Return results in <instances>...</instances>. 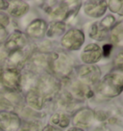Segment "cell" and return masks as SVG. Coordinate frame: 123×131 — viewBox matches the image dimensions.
I'll list each match as a JSON object with an SVG mask.
<instances>
[{"mask_svg":"<svg viewBox=\"0 0 123 131\" xmlns=\"http://www.w3.org/2000/svg\"><path fill=\"white\" fill-rule=\"evenodd\" d=\"M67 131H85V130L82 129V128H79V127H72V128L68 129Z\"/></svg>","mask_w":123,"mask_h":131,"instance_id":"obj_30","label":"cell"},{"mask_svg":"<svg viewBox=\"0 0 123 131\" xmlns=\"http://www.w3.org/2000/svg\"><path fill=\"white\" fill-rule=\"evenodd\" d=\"M49 66L52 72L61 77L69 75L73 68L71 59L65 53L53 54L49 59Z\"/></svg>","mask_w":123,"mask_h":131,"instance_id":"obj_4","label":"cell"},{"mask_svg":"<svg viewBox=\"0 0 123 131\" xmlns=\"http://www.w3.org/2000/svg\"><path fill=\"white\" fill-rule=\"evenodd\" d=\"M21 74L17 68H7L0 70V85L9 91H18L20 88Z\"/></svg>","mask_w":123,"mask_h":131,"instance_id":"obj_5","label":"cell"},{"mask_svg":"<svg viewBox=\"0 0 123 131\" xmlns=\"http://www.w3.org/2000/svg\"><path fill=\"white\" fill-rule=\"evenodd\" d=\"M93 119V112L90 109H82L74 116L73 123L79 128H85L90 124Z\"/></svg>","mask_w":123,"mask_h":131,"instance_id":"obj_14","label":"cell"},{"mask_svg":"<svg viewBox=\"0 0 123 131\" xmlns=\"http://www.w3.org/2000/svg\"><path fill=\"white\" fill-rule=\"evenodd\" d=\"M7 10L11 16L15 17H19L28 12L29 5L25 1H21V0L9 1V7Z\"/></svg>","mask_w":123,"mask_h":131,"instance_id":"obj_15","label":"cell"},{"mask_svg":"<svg viewBox=\"0 0 123 131\" xmlns=\"http://www.w3.org/2000/svg\"><path fill=\"white\" fill-rule=\"evenodd\" d=\"M8 38V31L6 27H3L2 25H0V43H2L3 41H6V39Z\"/></svg>","mask_w":123,"mask_h":131,"instance_id":"obj_25","label":"cell"},{"mask_svg":"<svg viewBox=\"0 0 123 131\" xmlns=\"http://www.w3.org/2000/svg\"><path fill=\"white\" fill-rule=\"evenodd\" d=\"M44 131H63L61 128H57V127L53 126V125H47L45 127Z\"/></svg>","mask_w":123,"mask_h":131,"instance_id":"obj_29","label":"cell"},{"mask_svg":"<svg viewBox=\"0 0 123 131\" xmlns=\"http://www.w3.org/2000/svg\"><path fill=\"white\" fill-rule=\"evenodd\" d=\"M17 131H42L41 123H28L24 126L19 127Z\"/></svg>","mask_w":123,"mask_h":131,"instance_id":"obj_22","label":"cell"},{"mask_svg":"<svg viewBox=\"0 0 123 131\" xmlns=\"http://www.w3.org/2000/svg\"><path fill=\"white\" fill-rule=\"evenodd\" d=\"M122 62H123V55H122V53L120 52L115 60V66L117 67L118 70H121V69H122Z\"/></svg>","mask_w":123,"mask_h":131,"instance_id":"obj_27","label":"cell"},{"mask_svg":"<svg viewBox=\"0 0 123 131\" xmlns=\"http://www.w3.org/2000/svg\"><path fill=\"white\" fill-rule=\"evenodd\" d=\"M66 23L64 21H55V22H52L49 27L47 28V31H46L45 35L49 38L61 36L66 31Z\"/></svg>","mask_w":123,"mask_h":131,"instance_id":"obj_17","label":"cell"},{"mask_svg":"<svg viewBox=\"0 0 123 131\" xmlns=\"http://www.w3.org/2000/svg\"><path fill=\"white\" fill-rule=\"evenodd\" d=\"M116 19H115V17L113 15H109V16H107L105 18H103L101 21H99L100 23H101V25H103L105 28H107L108 30H110V29H112L114 26L115 25V23H116Z\"/></svg>","mask_w":123,"mask_h":131,"instance_id":"obj_21","label":"cell"},{"mask_svg":"<svg viewBox=\"0 0 123 131\" xmlns=\"http://www.w3.org/2000/svg\"><path fill=\"white\" fill-rule=\"evenodd\" d=\"M101 76V70L96 65H85L78 69L79 81L85 85L95 84Z\"/></svg>","mask_w":123,"mask_h":131,"instance_id":"obj_7","label":"cell"},{"mask_svg":"<svg viewBox=\"0 0 123 131\" xmlns=\"http://www.w3.org/2000/svg\"><path fill=\"white\" fill-rule=\"evenodd\" d=\"M21 126V119L15 112L1 111L0 112V130L17 131Z\"/></svg>","mask_w":123,"mask_h":131,"instance_id":"obj_8","label":"cell"},{"mask_svg":"<svg viewBox=\"0 0 123 131\" xmlns=\"http://www.w3.org/2000/svg\"><path fill=\"white\" fill-rule=\"evenodd\" d=\"M85 41V35L80 29H70L61 38V45L67 50H78Z\"/></svg>","mask_w":123,"mask_h":131,"instance_id":"obj_6","label":"cell"},{"mask_svg":"<svg viewBox=\"0 0 123 131\" xmlns=\"http://www.w3.org/2000/svg\"><path fill=\"white\" fill-rule=\"evenodd\" d=\"M23 58H24L23 50H18V51H15V52L10 53L8 58L9 65H10L9 68H15L16 69V66L23 61Z\"/></svg>","mask_w":123,"mask_h":131,"instance_id":"obj_20","label":"cell"},{"mask_svg":"<svg viewBox=\"0 0 123 131\" xmlns=\"http://www.w3.org/2000/svg\"><path fill=\"white\" fill-rule=\"evenodd\" d=\"M47 28H48V25L46 23V21L41 18H38L33 20L28 25V27L26 29V33L29 37L41 39L45 36Z\"/></svg>","mask_w":123,"mask_h":131,"instance_id":"obj_12","label":"cell"},{"mask_svg":"<svg viewBox=\"0 0 123 131\" xmlns=\"http://www.w3.org/2000/svg\"><path fill=\"white\" fill-rule=\"evenodd\" d=\"M123 89V73L121 70H114L100 80L95 93L99 98H114L121 94Z\"/></svg>","mask_w":123,"mask_h":131,"instance_id":"obj_1","label":"cell"},{"mask_svg":"<svg viewBox=\"0 0 123 131\" xmlns=\"http://www.w3.org/2000/svg\"><path fill=\"white\" fill-rule=\"evenodd\" d=\"M54 5H50L49 8L45 9L48 12L51 18L55 20L63 21L64 19L70 16L71 14L78 11L81 6L80 1H61V2H53Z\"/></svg>","mask_w":123,"mask_h":131,"instance_id":"obj_2","label":"cell"},{"mask_svg":"<svg viewBox=\"0 0 123 131\" xmlns=\"http://www.w3.org/2000/svg\"><path fill=\"white\" fill-rule=\"evenodd\" d=\"M10 23V17L8 14L3 12H0V25H2L3 27H6Z\"/></svg>","mask_w":123,"mask_h":131,"instance_id":"obj_24","label":"cell"},{"mask_svg":"<svg viewBox=\"0 0 123 131\" xmlns=\"http://www.w3.org/2000/svg\"><path fill=\"white\" fill-rule=\"evenodd\" d=\"M108 33H109V30L101 25L100 22H95L90 27V37L95 41H102L108 38Z\"/></svg>","mask_w":123,"mask_h":131,"instance_id":"obj_16","label":"cell"},{"mask_svg":"<svg viewBox=\"0 0 123 131\" xmlns=\"http://www.w3.org/2000/svg\"><path fill=\"white\" fill-rule=\"evenodd\" d=\"M112 48H113V45L111 43H108V45H105L103 46L102 49V55L104 57H108V56H110V54H111V51H112Z\"/></svg>","mask_w":123,"mask_h":131,"instance_id":"obj_26","label":"cell"},{"mask_svg":"<svg viewBox=\"0 0 123 131\" xmlns=\"http://www.w3.org/2000/svg\"><path fill=\"white\" fill-rule=\"evenodd\" d=\"M61 88V83L54 75L45 73L38 80L37 89L44 99L53 97Z\"/></svg>","mask_w":123,"mask_h":131,"instance_id":"obj_3","label":"cell"},{"mask_svg":"<svg viewBox=\"0 0 123 131\" xmlns=\"http://www.w3.org/2000/svg\"><path fill=\"white\" fill-rule=\"evenodd\" d=\"M102 49L96 43H90L84 48L81 53V59L87 65H93L101 60Z\"/></svg>","mask_w":123,"mask_h":131,"instance_id":"obj_10","label":"cell"},{"mask_svg":"<svg viewBox=\"0 0 123 131\" xmlns=\"http://www.w3.org/2000/svg\"><path fill=\"white\" fill-rule=\"evenodd\" d=\"M25 99H26V103L31 108L35 109V110H41L43 108V106H44L45 99L39 93V91L36 88L35 89H31V90L29 91L27 94H26Z\"/></svg>","mask_w":123,"mask_h":131,"instance_id":"obj_13","label":"cell"},{"mask_svg":"<svg viewBox=\"0 0 123 131\" xmlns=\"http://www.w3.org/2000/svg\"><path fill=\"white\" fill-rule=\"evenodd\" d=\"M108 4V7L111 10V12L113 13H118L121 11L122 9V1H117V0H112V1H108L107 2Z\"/></svg>","mask_w":123,"mask_h":131,"instance_id":"obj_23","label":"cell"},{"mask_svg":"<svg viewBox=\"0 0 123 131\" xmlns=\"http://www.w3.org/2000/svg\"><path fill=\"white\" fill-rule=\"evenodd\" d=\"M27 43H28V39L25 36V34L20 31H15L6 39L4 46L9 53H12L15 51L22 50Z\"/></svg>","mask_w":123,"mask_h":131,"instance_id":"obj_9","label":"cell"},{"mask_svg":"<svg viewBox=\"0 0 123 131\" xmlns=\"http://www.w3.org/2000/svg\"><path fill=\"white\" fill-rule=\"evenodd\" d=\"M51 123L55 124V125H58L61 128H66L69 125L70 119L69 117L66 114H61V113H58V114H55L51 117Z\"/></svg>","mask_w":123,"mask_h":131,"instance_id":"obj_19","label":"cell"},{"mask_svg":"<svg viewBox=\"0 0 123 131\" xmlns=\"http://www.w3.org/2000/svg\"><path fill=\"white\" fill-rule=\"evenodd\" d=\"M107 1H89L84 6V12L90 17H100L107 11Z\"/></svg>","mask_w":123,"mask_h":131,"instance_id":"obj_11","label":"cell"},{"mask_svg":"<svg viewBox=\"0 0 123 131\" xmlns=\"http://www.w3.org/2000/svg\"><path fill=\"white\" fill-rule=\"evenodd\" d=\"M122 38H123L122 22L115 23V26L112 28V32H111V40L113 41V43L121 45H122Z\"/></svg>","mask_w":123,"mask_h":131,"instance_id":"obj_18","label":"cell"},{"mask_svg":"<svg viewBox=\"0 0 123 131\" xmlns=\"http://www.w3.org/2000/svg\"><path fill=\"white\" fill-rule=\"evenodd\" d=\"M9 7V1L0 0V10H7Z\"/></svg>","mask_w":123,"mask_h":131,"instance_id":"obj_28","label":"cell"}]
</instances>
